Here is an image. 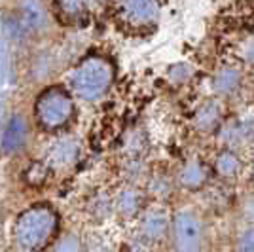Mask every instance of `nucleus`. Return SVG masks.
<instances>
[{
  "label": "nucleus",
  "mask_w": 254,
  "mask_h": 252,
  "mask_svg": "<svg viewBox=\"0 0 254 252\" xmlns=\"http://www.w3.org/2000/svg\"><path fill=\"white\" fill-rule=\"evenodd\" d=\"M169 0H106L110 21L124 36H150L158 29Z\"/></svg>",
  "instance_id": "obj_1"
},
{
  "label": "nucleus",
  "mask_w": 254,
  "mask_h": 252,
  "mask_svg": "<svg viewBox=\"0 0 254 252\" xmlns=\"http://www.w3.org/2000/svg\"><path fill=\"white\" fill-rule=\"evenodd\" d=\"M112 76V61L103 53H89L74 68V84L80 93L103 91Z\"/></svg>",
  "instance_id": "obj_2"
},
{
  "label": "nucleus",
  "mask_w": 254,
  "mask_h": 252,
  "mask_svg": "<svg viewBox=\"0 0 254 252\" xmlns=\"http://www.w3.org/2000/svg\"><path fill=\"white\" fill-rule=\"evenodd\" d=\"M17 19L31 34H40L50 23V10L46 0H19Z\"/></svg>",
  "instance_id": "obj_3"
},
{
  "label": "nucleus",
  "mask_w": 254,
  "mask_h": 252,
  "mask_svg": "<svg viewBox=\"0 0 254 252\" xmlns=\"http://www.w3.org/2000/svg\"><path fill=\"white\" fill-rule=\"evenodd\" d=\"M50 6L64 27H82L91 15V0H50Z\"/></svg>",
  "instance_id": "obj_4"
},
{
  "label": "nucleus",
  "mask_w": 254,
  "mask_h": 252,
  "mask_svg": "<svg viewBox=\"0 0 254 252\" xmlns=\"http://www.w3.org/2000/svg\"><path fill=\"white\" fill-rule=\"evenodd\" d=\"M42 110H44V116L48 120H61L66 114V110H68V103H66L63 93H57L55 91V93H50L46 97Z\"/></svg>",
  "instance_id": "obj_5"
}]
</instances>
